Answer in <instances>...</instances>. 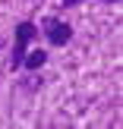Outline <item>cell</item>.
<instances>
[{
	"label": "cell",
	"instance_id": "6da1fadb",
	"mask_svg": "<svg viewBox=\"0 0 123 129\" xmlns=\"http://www.w3.org/2000/svg\"><path fill=\"white\" fill-rule=\"evenodd\" d=\"M38 35V25L29 22V19H22V22H16V28H13V57H10V69L16 73V69H22V57L25 50H29L32 38Z\"/></svg>",
	"mask_w": 123,
	"mask_h": 129
},
{
	"label": "cell",
	"instance_id": "7a4b0ae2",
	"mask_svg": "<svg viewBox=\"0 0 123 129\" xmlns=\"http://www.w3.org/2000/svg\"><path fill=\"white\" fill-rule=\"evenodd\" d=\"M41 35L47 38V44L63 47V44L73 41V25L63 22V19H57V16H44V19H41Z\"/></svg>",
	"mask_w": 123,
	"mask_h": 129
},
{
	"label": "cell",
	"instance_id": "3957f363",
	"mask_svg": "<svg viewBox=\"0 0 123 129\" xmlns=\"http://www.w3.org/2000/svg\"><path fill=\"white\" fill-rule=\"evenodd\" d=\"M44 63H47V50H41V47L25 50V57H22V69H32V73H38Z\"/></svg>",
	"mask_w": 123,
	"mask_h": 129
},
{
	"label": "cell",
	"instance_id": "277c9868",
	"mask_svg": "<svg viewBox=\"0 0 123 129\" xmlns=\"http://www.w3.org/2000/svg\"><path fill=\"white\" fill-rule=\"evenodd\" d=\"M79 3H85V0H63L60 6H63V10H69V6H79ZM98 3H111V6H114V3H120V0H98Z\"/></svg>",
	"mask_w": 123,
	"mask_h": 129
}]
</instances>
